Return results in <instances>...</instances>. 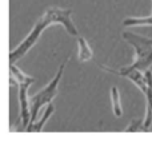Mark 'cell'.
Here are the masks:
<instances>
[{"label":"cell","instance_id":"7c38bea8","mask_svg":"<svg viewBox=\"0 0 152 142\" xmlns=\"http://www.w3.org/2000/svg\"><path fill=\"white\" fill-rule=\"evenodd\" d=\"M143 122H144V119H143V121L142 119H134V121H132L131 124L126 127V129H124V132H127V133H137V132H140V130L144 132Z\"/></svg>","mask_w":152,"mask_h":142},{"label":"cell","instance_id":"5b68a950","mask_svg":"<svg viewBox=\"0 0 152 142\" xmlns=\"http://www.w3.org/2000/svg\"><path fill=\"white\" fill-rule=\"evenodd\" d=\"M34 83L24 82L19 84V102H20V118H21V132H26L31 122V102L28 98V89Z\"/></svg>","mask_w":152,"mask_h":142},{"label":"cell","instance_id":"8fae6325","mask_svg":"<svg viewBox=\"0 0 152 142\" xmlns=\"http://www.w3.org/2000/svg\"><path fill=\"white\" fill-rule=\"evenodd\" d=\"M144 75L145 79H147V90H145L144 95L145 99H147V106H150L152 109V71L151 70L144 71Z\"/></svg>","mask_w":152,"mask_h":142},{"label":"cell","instance_id":"30bf717a","mask_svg":"<svg viewBox=\"0 0 152 142\" xmlns=\"http://www.w3.org/2000/svg\"><path fill=\"white\" fill-rule=\"evenodd\" d=\"M126 27H134V26H145V24H151L152 26V13L148 18H128L123 21Z\"/></svg>","mask_w":152,"mask_h":142},{"label":"cell","instance_id":"7a4b0ae2","mask_svg":"<svg viewBox=\"0 0 152 142\" xmlns=\"http://www.w3.org/2000/svg\"><path fill=\"white\" fill-rule=\"evenodd\" d=\"M121 35L135 50L134 63L129 66L140 71H147L152 66V39L129 31H124Z\"/></svg>","mask_w":152,"mask_h":142},{"label":"cell","instance_id":"ba28073f","mask_svg":"<svg viewBox=\"0 0 152 142\" xmlns=\"http://www.w3.org/2000/svg\"><path fill=\"white\" fill-rule=\"evenodd\" d=\"M77 44H79V61L80 62L91 61L92 56H94V53H92L88 42H87L84 38L80 36L79 38V40H77Z\"/></svg>","mask_w":152,"mask_h":142},{"label":"cell","instance_id":"277c9868","mask_svg":"<svg viewBox=\"0 0 152 142\" xmlns=\"http://www.w3.org/2000/svg\"><path fill=\"white\" fill-rule=\"evenodd\" d=\"M102 69H104L105 71L111 74H115V75H119V76H123V78H128L129 81L134 82V84L140 90V91L144 94L145 90H147V79H145V75L142 74V71L137 70V69H134L131 66H127V67H123V69H111V67H105V66H100Z\"/></svg>","mask_w":152,"mask_h":142},{"label":"cell","instance_id":"8992f818","mask_svg":"<svg viewBox=\"0 0 152 142\" xmlns=\"http://www.w3.org/2000/svg\"><path fill=\"white\" fill-rule=\"evenodd\" d=\"M10 70H11V78H10V84L11 86H19L20 83H24V82H31V83H35V78L28 76L27 74H24L20 69L16 67L15 63L10 64Z\"/></svg>","mask_w":152,"mask_h":142},{"label":"cell","instance_id":"6da1fadb","mask_svg":"<svg viewBox=\"0 0 152 142\" xmlns=\"http://www.w3.org/2000/svg\"><path fill=\"white\" fill-rule=\"evenodd\" d=\"M72 11L71 10H63V8H48L43 16H40V19L36 21V24L34 26V28L31 30V32L28 34V36L13 51L10 53V63H16L19 59H21L32 47L35 46V43L37 42V39L40 38L42 32L44 31L47 27L52 26V24H61L64 28L67 30L69 35L72 36H77L79 31L75 27V24L72 23Z\"/></svg>","mask_w":152,"mask_h":142},{"label":"cell","instance_id":"9c48e42d","mask_svg":"<svg viewBox=\"0 0 152 142\" xmlns=\"http://www.w3.org/2000/svg\"><path fill=\"white\" fill-rule=\"evenodd\" d=\"M111 101H112V110L116 117H121L123 110H121V103H120V94L116 86L111 89Z\"/></svg>","mask_w":152,"mask_h":142},{"label":"cell","instance_id":"3957f363","mask_svg":"<svg viewBox=\"0 0 152 142\" xmlns=\"http://www.w3.org/2000/svg\"><path fill=\"white\" fill-rule=\"evenodd\" d=\"M67 63H68V59H67L64 63L60 64V67H59L55 78H53L52 81H51L50 83L42 90V91H39L37 94L32 95V97L29 98V102H31V122H29V125H32L34 122H36V117H37V113H39L40 109H42L44 105L51 103V101L56 97V94H58V89H59V83H60L61 75H63V71H64V69H66Z\"/></svg>","mask_w":152,"mask_h":142},{"label":"cell","instance_id":"52a82bcc","mask_svg":"<svg viewBox=\"0 0 152 142\" xmlns=\"http://www.w3.org/2000/svg\"><path fill=\"white\" fill-rule=\"evenodd\" d=\"M53 111H55L53 105H52V103H48L47 109H45V111L43 113V115H42V118H40L37 122H34L32 125H29V126L27 127L26 132H28V133H31V132L32 133H42V130H43V127H44L45 122L51 118V115L53 114Z\"/></svg>","mask_w":152,"mask_h":142}]
</instances>
